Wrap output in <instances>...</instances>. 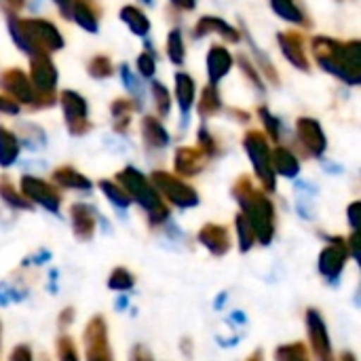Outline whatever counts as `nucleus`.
Returning <instances> with one entry per match:
<instances>
[{"label": "nucleus", "mask_w": 361, "mask_h": 361, "mask_svg": "<svg viewBox=\"0 0 361 361\" xmlns=\"http://www.w3.org/2000/svg\"><path fill=\"white\" fill-rule=\"evenodd\" d=\"M313 55L317 59V63L338 76L341 80H345L351 87H357L361 82V42L360 40H351V42H338L334 38H326V36H315L313 38Z\"/></svg>", "instance_id": "nucleus-1"}, {"label": "nucleus", "mask_w": 361, "mask_h": 361, "mask_svg": "<svg viewBox=\"0 0 361 361\" xmlns=\"http://www.w3.org/2000/svg\"><path fill=\"white\" fill-rule=\"evenodd\" d=\"M233 197L241 205V214L252 224L256 243L269 245L275 237V205L260 192L247 176H241L233 186Z\"/></svg>", "instance_id": "nucleus-2"}, {"label": "nucleus", "mask_w": 361, "mask_h": 361, "mask_svg": "<svg viewBox=\"0 0 361 361\" xmlns=\"http://www.w3.org/2000/svg\"><path fill=\"white\" fill-rule=\"evenodd\" d=\"M8 32H11L13 42L30 57L38 55V53L49 55V53L63 49L61 32L57 30V25H53L47 19H15V17H11Z\"/></svg>", "instance_id": "nucleus-3"}, {"label": "nucleus", "mask_w": 361, "mask_h": 361, "mask_svg": "<svg viewBox=\"0 0 361 361\" xmlns=\"http://www.w3.org/2000/svg\"><path fill=\"white\" fill-rule=\"evenodd\" d=\"M116 182L123 186V190L129 195V199L135 201L148 214L150 224H161L167 220L169 209L161 201V195L157 192V188L144 173H140L135 167H125L123 171L116 173Z\"/></svg>", "instance_id": "nucleus-4"}, {"label": "nucleus", "mask_w": 361, "mask_h": 361, "mask_svg": "<svg viewBox=\"0 0 361 361\" xmlns=\"http://www.w3.org/2000/svg\"><path fill=\"white\" fill-rule=\"evenodd\" d=\"M243 146L247 150V157L254 165V171L260 180V184L264 186L267 192H273L277 188V180H275V171L271 165V146L267 142V137L260 131H250L243 140Z\"/></svg>", "instance_id": "nucleus-5"}, {"label": "nucleus", "mask_w": 361, "mask_h": 361, "mask_svg": "<svg viewBox=\"0 0 361 361\" xmlns=\"http://www.w3.org/2000/svg\"><path fill=\"white\" fill-rule=\"evenodd\" d=\"M152 186L157 188L159 195H163L171 205L180 207V209H188V207H197L199 205V195L192 186H188L184 180L167 173V171H154L150 176Z\"/></svg>", "instance_id": "nucleus-6"}, {"label": "nucleus", "mask_w": 361, "mask_h": 361, "mask_svg": "<svg viewBox=\"0 0 361 361\" xmlns=\"http://www.w3.org/2000/svg\"><path fill=\"white\" fill-rule=\"evenodd\" d=\"M57 68L51 61L49 55L38 53L30 57V82L36 89V93L42 97V102H47V106L53 104V91L57 87Z\"/></svg>", "instance_id": "nucleus-7"}, {"label": "nucleus", "mask_w": 361, "mask_h": 361, "mask_svg": "<svg viewBox=\"0 0 361 361\" xmlns=\"http://www.w3.org/2000/svg\"><path fill=\"white\" fill-rule=\"evenodd\" d=\"M82 338L87 361H114L108 338V324L102 315H95L87 322Z\"/></svg>", "instance_id": "nucleus-8"}, {"label": "nucleus", "mask_w": 361, "mask_h": 361, "mask_svg": "<svg viewBox=\"0 0 361 361\" xmlns=\"http://www.w3.org/2000/svg\"><path fill=\"white\" fill-rule=\"evenodd\" d=\"M59 104H61V110H63V118H66V125H68V131L72 135H85L91 125L87 121V114H89V106L85 102V97L76 91H61L59 95Z\"/></svg>", "instance_id": "nucleus-9"}, {"label": "nucleus", "mask_w": 361, "mask_h": 361, "mask_svg": "<svg viewBox=\"0 0 361 361\" xmlns=\"http://www.w3.org/2000/svg\"><path fill=\"white\" fill-rule=\"evenodd\" d=\"M305 324H307V334H309V343H311V351L317 361H334L332 353V341L328 334V326L326 319L322 317V313L317 309H309L305 315Z\"/></svg>", "instance_id": "nucleus-10"}, {"label": "nucleus", "mask_w": 361, "mask_h": 361, "mask_svg": "<svg viewBox=\"0 0 361 361\" xmlns=\"http://www.w3.org/2000/svg\"><path fill=\"white\" fill-rule=\"evenodd\" d=\"M0 89L8 95V99H13L15 104L36 106V102L42 99V97L36 93V89L32 87L30 78H27L19 68L4 70V72L0 74Z\"/></svg>", "instance_id": "nucleus-11"}, {"label": "nucleus", "mask_w": 361, "mask_h": 361, "mask_svg": "<svg viewBox=\"0 0 361 361\" xmlns=\"http://www.w3.org/2000/svg\"><path fill=\"white\" fill-rule=\"evenodd\" d=\"M21 195L30 201V203H36L40 207H44L47 212L51 214H57L59 212V205H61V195L44 180L40 178H34V176H23L21 178Z\"/></svg>", "instance_id": "nucleus-12"}, {"label": "nucleus", "mask_w": 361, "mask_h": 361, "mask_svg": "<svg viewBox=\"0 0 361 361\" xmlns=\"http://www.w3.org/2000/svg\"><path fill=\"white\" fill-rule=\"evenodd\" d=\"M349 247H347V241L341 239V237H334L319 254V273L328 279V281H336L345 267H347V260H349Z\"/></svg>", "instance_id": "nucleus-13"}, {"label": "nucleus", "mask_w": 361, "mask_h": 361, "mask_svg": "<svg viewBox=\"0 0 361 361\" xmlns=\"http://www.w3.org/2000/svg\"><path fill=\"white\" fill-rule=\"evenodd\" d=\"M296 135H298L300 144L305 146V150L313 157H322L328 148L326 133L315 118H309V116L298 118L296 121Z\"/></svg>", "instance_id": "nucleus-14"}, {"label": "nucleus", "mask_w": 361, "mask_h": 361, "mask_svg": "<svg viewBox=\"0 0 361 361\" xmlns=\"http://www.w3.org/2000/svg\"><path fill=\"white\" fill-rule=\"evenodd\" d=\"M197 239L209 254H214L218 258L228 254V250H231V235H228V228L222 224H214V222L205 224L199 231Z\"/></svg>", "instance_id": "nucleus-15"}, {"label": "nucleus", "mask_w": 361, "mask_h": 361, "mask_svg": "<svg viewBox=\"0 0 361 361\" xmlns=\"http://www.w3.org/2000/svg\"><path fill=\"white\" fill-rule=\"evenodd\" d=\"M277 42L281 47L283 57L298 70L307 72L309 70V57L305 53V44H302V36L298 32H279Z\"/></svg>", "instance_id": "nucleus-16"}, {"label": "nucleus", "mask_w": 361, "mask_h": 361, "mask_svg": "<svg viewBox=\"0 0 361 361\" xmlns=\"http://www.w3.org/2000/svg\"><path fill=\"white\" fill-rule=\"evenodd\" d=\"M70 220H72V233L78 241H91L95 235V214L89 205L85 203H74L70 207Z\"/></svg>", "instance_id": "nucleus-17"}, {"label": "nucleus", "mask_w": 361, "mask_h": 361, "mask_svg": "<svg viewBox=\"0 0 361 361\" xmlns=\"http://www.w3.org/2000/svg\"><path fill=\"white\" fill-rule=\"evenodd\" d=\"M205 154L199 148H178L173 154V169L176 173L184 176V178H192L197 176L203 167H205Z\"/></svg>", "instance_id": "nucleus-18"}, {"label": "nucleus", "mask_w": 361, "mask_h": 361, "mask_svg": "<svg viewBox=\"0 0 361 361\" xmlns=\"http://www.w3.org/2000/svg\"><path fill=\"white\" fill-rule=\"evenodd\" d=\"M233 55L226 47L214 44L207 53V76H209V85H218L233 68Z\"/></svg>", "instance_id": "nucleus-19"}, {"label": "nucleus", "mask_w": 361, "mask_h": 361, "mask_svg": "<svg viewBox=\"0 0 361 361\" xmlns=\"http://www.w3.org/2000/svg\"><path fill=\"white\" fill-rule=\"evenodd\" d=\"M207 34H218V36H222L228 42H239L241 40V34L231 23H226L224 19H220L216 15H205L195 25V36L197 38L207 36Z\"/></svg>", "instance_id": "nucleus-20"}, {"label": "nucleus", "mask_w": 361, "mask_h": 361, "mask_svg": "<svg viewBox=\"0 0 361 361\" xmlns=\"http://www.w3.org/2000/svg\"><path fill=\"white\" fill-rule=\"evenodd\" d=\"M70 19H74L82 30L95 34L99 30V6L95 0H72Z\"/></svg>", "instance_id": "nucleus-21"}, {"label": "nucleus", "mask_w": 361, "mask_h": 361, "mask_svg": "<svg viewBox=\"0 0 361 361\" xmlns=\"http://www.w3.org/2000/svg\"><path fill=\"white\" fill-rule=\"evenodd\" d=\"M195 95H197L195 78L190 74H186V72H178L176 74V102H178L182 114H188L192 110Z\"/></svg>", "instance_id": "nucleus-22"}, {"label": "nucleus", "mask_w": 361, "mask_h": 361, "mask_svg": "<svg viewBox=\"0 0 361 361\" xmlns=\"http://www.w3.org/2000/svg\"><path fill=\"white\" fill-rule=\"evenodd\" d=\"M271 165H273V171L283 176V178H296L298 171H300V161L288 148L271 150Z\"/></svg>", "instance_id": "nucleus-23"}, {"label": "nucleus", "mask_w": 361, "mask_h": 361, "mask_svg": "<svg viewBox=\"0 0 361 361\" xmlns=\"http://www.w3.org/2000/svg\"><path fill=\"white\" fill-rule=\"evenodd\" d=\"M142 140L148 148H165L169 144V133L159 123V118L144 116L142 118Z\"/></svg>", "instance_id": "nucleus-24"}, {"label": "nucleus", "mask_w": 361, "mask_h": 361, "mask_svg": "<svg viewBox=\"0 0 361 361\" xmlns=\"http://www.w3.org/2000/svg\"><path fill=\"white\" fill-rule=\"evenodd\" d=\"M53 182L61 188H70V190H91L93 184L87 176H82L80 171H76L74 167H57L53 171Z\"/></svg>", "instance_id": "nucleus-25"}, {"label": "nucleus", "mask_w": 361, "mask_h": 361, "mask_svg": "<svg viewBox=\"0 0 361 361\" xmlns=\"http://www.w3.org/2000/svg\"><path fill=\"white\" fill-rule=\"evenodd\" d=\"M121 21L127 23V27L135 34V36H146L150 32V21L146 17V13H142L137 6H123L121 8Z\"/></svg>", "instance_id": "nucleus-26"}, {"label": "nucleus", "mask_w": 361, "mask_h": 361, "mask_svg": "<svg viewBox=\"0 0 361 361\" xmlns=\"http://www.w3.org/2000/svg\"><path fill=\"white\" fill-rule=\"evenodd\" d=\"M19 157V140L17 135L0 125V167H11Z\"/></svg>", "instance_id": "nucleus-27"}, {"label": "nucleus", "mask_w": 361, "mask_h": 361, "mask_svg": "<svg viewBox=\"0 0 361 361\" xmlns=\"http://www.w3.org/2000/svg\"><path fill=\"white\" fill-rule=\"evenodd\" d=\"M220 108H222V99H220L218 87H216V85H207V87L203 89L201 99H199V106H197L199 114H201L203 118H209V116H214Z\"/></svg>", "instance_id": "nucleus-28"}, {"label": "nucleus", "mask_w": 361, "mask_h": 361, "mask_svg": "<svg viewBox=\"0 0 361 361\" xmlns=\"http://www.w3.org/2000/svg\"><path fill=\"white\" fill-rule=\"evenodd\" d=\"M271 6L283 21H290V23H296V25L307 23L305 13L298 8V4L294 0H271Z\"/></svg>", "instance_id": "nucleus-29"}, {"label": "nucleus", "mask_w": 361, "mask_h": 361, "mask_svg": "<svg viewBox=\"0 0 361 361\" xmlns=\"http://www.w3.org/2000/svg\"><path fill=\"white\" fill-rule=\"evenodd\" d=\"M0 199L15 209H32V203L19 190H15V186L11 184V180L6 176L0 178Z\"/></svg>", "instance_id": "nucleus-30"}, {"label": "nucleus", "mask_w": 361, "mask_h": 361, "mask_svg": "<svg viewBox=\"0 0 361 361\" xmlns=\"http://www.w3.org/2000/svg\"><path fill=\"white\" fill-rule=\"evenodd\" d=\"M275 361H311L309 347L305 343H288L275 349Z\"/></svg>", "instance_id": "nucleus-31"}, {"label": "nucleus", "mask_w": 361, "mask_h": 361, "mask_svg": "<svg viewBox=\"0 0 361 361\" xmlns=\"http://www.w3.org/2000/svg\"><path fill=\"white\" fill-rule=\"evenodd\" d=\"M131 102L129 99H114L112 104V116H114V131L116 133H123L129 129V123H131Z\"/></svg>", "instance_id": "nucleus-32"}, {"label": "nucleus", "mask_w": 361, "mask_h": 361, "mask_svg": "<svg viewBox=\"0 0 361 361\" xmlns=\"http://www.w3.org/2000/svg\"><path fill=\"white\" fill-rule=\"evenodd\" d=\"M133 286H135V275L125 267H116L108 277V288L114 292H127Z\"/></svg>", "instance_id": "nucleus-33"}, {"label": "nucleus", "mask_w": 361, "mask_h": 361, "mask_svg": "<svg viewBox=\"0 0 361 361\" xmlns=\"http://www.w3.org/2000/svg\"><path fill=\"white\" fill-rule=\"evenodd\" d=\"M99 188H102V192L106 195V199L112 201L116 207H123V209H125V207L131 205V199H129V195L123 190L121 184L110 182V180H102V182H99Z\"/></svg>", "instance_id": "nucleus-34"}, {"label": "nucleus", "mask_w": 361, "mask_h": 361, "mask_svg": "<svg viewBox=\"0 0 361 361\" xmlns=\"http://www.w3.org/2000/svg\"><path fill=\"white\" fill-rule=\"evenodd\" d=\"M235 226H237V237H239V250L250 252L254 247V243H256V235L252 231V224L247 222V218L243 214H237Z\"/></svg>", "instance_id": "nucleus-35"}, {"label": "nucleus", "mask_w": 361, "mask_h": 361, "mask_svg": "<svg viewBox=\"0 0 361 361\" xmlns=\"http://www.w3.org/2000/svg\"><path fill=\"white\" fill-rule=\"evenodd\" d=\"M167 55H169L171 63H176V66L184 63L186 51H184V38H182L180 30H171L169 32V36H167Z\"/></svg>", "instance_id": "nucleus-36"}, {"label": "nucleus", "mask_w": 361, "mask_h": 361, "mask_svg": "<svg viewBox=\"0 0 361 361\" xmlns=\"http://www.w3.org/2000/svg\"><path fill=\"white\" fill-rule=\"evenodd\" d=\"M150 91H152V99H154V108H157L159 116H167L169 110H171V95H169V91L165 89L163 82H152Z\"/></svg>", "instance_id": "nucleus-37"}, {"label": "nucleus", "mask_w": 361, "mask_h": 361, "mask_svg": "<svg viewBox=\"0 0 361 361\" xmlns=\"http://www.w3.org/2000/svg\"><path fill=\"white\" fill-rule=\"evenodd\" d=\"M89 74L97 80L108 78L112 74V61L106 55H97L89 61Z\"/></svg>", "instance_id": "nucleus-38"}, {"label": "nucleus", "mask_w": 361, "mask_h": 361, "mask_svg": "<svg viewBox=\"0 0 361 361\" xmlns=\"http://www.w3.org/2000/svg\"><path fill=\"white\" fill-rule=\"evenodd\" d=\"M57 360L59 361H80L78 360V351H76V345L70 336H59L57 338Z\"/></svg>", "instance_id": "nucleus-39"}, {"label": "nucleus", "mask_w": 361, "mask_h": 361, "mask_svg": "<svg viewBox=\"0 0 361 361\" xmlns=\"http://www.w3.org/2000/svg\"><path fill=\"white\" fill-rule=\"evenodd\" d=\"M258 114H260V121L264 123V129H267L269 137H271L273 142H279V137H281L279 121H277V118L267 110V108H260V110H258Z\"/></svg>", "instance_id": "nucleus-40"}, {"label": "nucleus", "mask_w": 361, "mask_h": 361, "mask_svg": "<svg viewBox=\"0 0 361 361\" xmlns=\"http://www.w3.org/2000/svg\"><path fill=\"white\" fill-rule=\"evenodd\" d=\"M197 140H199V150H201L205 157H214V154H218V144H216V140L212 137V133H209L205 127H201V129H199Z\"/></svg>", "instance_id": "nucleus-41"}, {"label": "nucleus", "mask_w": 361, "mask_h": 361, "mask_svg": "<svg viewBox=\"0 0 361 361\" xmlns=\"http://www.w3.org/2000/svg\"><path fill=\"white\" fill-rule=\"evenodd\" d=\"M154 72H157V63H154L152 53H142V55L137 57V74H140L142 78H152Z\"/></svg>", "instance_id": "nucleus-42"}, {"label": "nucleus", "mask_w": 361, "mask_h": 361, "mask_svg": "<svg viewBox=\"0 0 361 361\" xmlns=\"http://www.w3.org/2000/svg\"><path fill=\"white\" fill-rule=\"evenodd\" d=\"M239 63H241V72L252 80V85L256 87V89H260V91H264V87H262V78H260V72L252 66V61L247 59V57H239Z\"/></svg>", "instance_id": "nucleus-43"}, {"label": "nucleus", "mask_w": 361, "mask_h": 361, "mask_svg": "<svg viewBox=\"0 0 361 361\" xmlns=\"http://www.w3.org/2000/svg\"><path fill=\"white\" fill-rule=\"evenodd\" d=\"M72 324H74V309L68 307V309H63V311L57 315V328H59V330H68Z\"/></svg>", "instance_id": "nucleus-44"}, {"label": "nucleus", "mask_w": 361, "mask_h": 361, "mask_svg": "<svg viewBox=\"0 0 361 361\" xmlns=\"http://www.w3.org/2000/svg\"><path fill=\"white\" fill-rule=\"evenodd\" d=\"M360 209H361L360 201L351 203V205H349V209H347V218H349V224H351V228H353V231H360Z\"/></svg>", "instance_id": "nucleus-45"}, {"label": "nucleus", "mask_w": 361, "mask_h": 361, "mask_svg": "<svg viewBox=\"0 0 361 361\" xmlns=\"http://www.w3.org/2000/svg\"><path fill=\"white\" fill-rule=\"evenodd\" d=\"M11 361H34L32 357V351L27 345H17L11 353Z\"/></svg>", "instance_id": "nucleus-46"}, {"label": "nucleus", "mask_w": 361, "mask_h": 361, "mask_svg": "<svg viewBox=\"0 0 361 361\" xmlns=\"http://www.w3.org/2000/svg\"><path fill=\"white\" fill-rule=\"evenodd\" d=\"M129 361H154V357H152V353H150V349H148V347H144V345H135V347H133V351H131V360Z\"/></svg>", "instance_id": "nucleus-47"}, {"label": "nucleus", "mask_w": 361, "mask_h": 361, "mask_svg": "<svg viewBox=\"0 0 361 361\" xmlns=\"http://www.w3.org/2000/svg\"><path fill=\"white\" fill-rule=\"evenodd\" d=\"M0 112L2 114H19V104H15L13 99L0 95Z\"/></svg>", "instance_id": "nucleus-48"}, {"label": "nucleus", "mask_w": 361, "mask_h": 361, "mask_svg": "<svg viewBox=\"0 0 361 361\" xmlns=\"http://www.w3.org/2000/svg\"><path fill=\"white\" fill-rule=\"evenodd\" d=\"M55 2V6L59 8V13L66 17V19H70V11H72V0H53Z\"/></svg>", "instance_id": "nucleus-49"}, {"label": "nucleus", "mask_w": 361, "mask_h": 361, "mask_svg": "<svg viewBox=\"0 0 361 361\" xmlns=\"http://www.w3.org/2000/svg\"><path fill=\"white\" fill-rule=\"evenodd\" d=\"M171 2H173L176 6L184 8V11H192V8H195V4H197L195 0H171Z\"/></svg>", "instance_id": "nucleus-50"}, {"label": "nucleus", "mask_w": 361, "mask_h": 361, "mask_svg": "<svg viewBox=\"0 0 361 361\" xmlns=\"http://www.w3.org/2000/svg\"><path fill=\"white\" fill-rule=\"evenodd\" d=\"M338 361H357V357H355V353H351V351H343Z\"/></svg>", "instance_id": "nucleus-51"}, {"label": "nucleus", "mask_w": 361, "mask_h": 361, "mask_svg": "<svg viewBox=\"0 0 361 361\" xmlns=\"http://www.w3.org/2000/svg\"><path fill=\"white\" fill-rule=\"evenodd\" d=\"M245 361H264V353L262 351H254Z\"/></svg>", "instance_id": "nucleus-52"}, {"label": "nucleus", "mask_w": 361, "mask_h": 361, "mask_svg": "<svg viewBox=\"0 0 361 361\" xmlns=\"http://www.w3.org/2000/svg\"><path fill=\"white\" fill-rule=\"evenodd\" d=\"M6 4H11L13 8H21L23 6V0H4Z\"/></svg>", "instance_id": "nucleus-53"}, {"label": "nucleus", "mask_w": 361, "mask_h": 361, "mask_svg": "<svg viewBox=\"0 0 361 361\" xmlns=\"http://www.w3.org/2000/svg\"><path fill=\"white\" fill-rule=\"evenodd\" d=\"M40 361H51V360H49L47 355H40Z\"/></svg>", "instance_id": "nucleus-54"}, {"label": "nucleus", "mask_w": 361, "mask_h": 361, "mask_svg": "<svg viewBox=\"0 0 361 361\" xmlns=\"http://www.w3.org/2000/svg\"><path fill=\"white\" fill-rule=\"evenodd\" d=\"M0 338H2V324H0Z\"/></svg>", "instance_id": "nucleus-55"}, {"label": "nucleus", "mask_w": 361, "mask_h": 361, "mask_svg": "<svg viewBox=\"0 0 361 361\" xmlns=\"http://www.w3.org/2000/svg\"><path fill=\"white\" fill-rule=\"evenodd\" d=\"M144 2H152V0H144Z\"/></svg>", "instance_id": "nucleus-56"}]
</instances>
